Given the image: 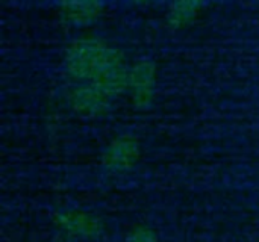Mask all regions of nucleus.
Instances as JSON below:
<instances>
[{
    "instance_id": "2",
    "label": "nucleus",
    "mask_w": 259,
    "mask_h": 242,
    "mask_svg": "<svg viewBox=\"0 0 259 242\" xmlns=\"http://www.w3.org/2000/svg\"><path fill=\"white\" fill-rule=\"evenodd\" d=\"M59 224L71 235L76 236H91L97 232V223L90 215L82 212H68L64 214L59 220Z\"/></svg>"
},
{
    "instance_id": "1",
    "label": "nucleus",
    "mask_w": 259,
    "mask_h": 242,
    "mask_svg": "<svg viewBox=\"0 0 259 242\" xmlns=\"http://www.w3.org/2000/svg\"><path fill=\"white\" fill-rule=\"evenodd\" d=\"M138 156V147L131 139H120L114 142L105 155V164L109 168L123 170L131 167Z\"/></svg>"
},
{
    "instance_id": "3",
    "label": "nucleus",
    "mask_w": 259,
    "mask_h": 242,
    "mask_svg": "<svg viewBox=\"0 0 259 242\" xmlns=\"http://www.w3.org/2000/svg\"><path fill=\"white\" fill-rule=\"evenodd\" d=\"M127 242H158V239L153 232H150L149 229L140 227L131 233Z\"/></svg>"
}]
</instances>
